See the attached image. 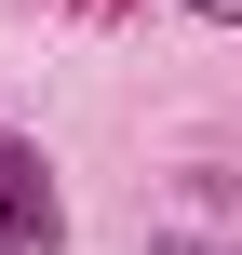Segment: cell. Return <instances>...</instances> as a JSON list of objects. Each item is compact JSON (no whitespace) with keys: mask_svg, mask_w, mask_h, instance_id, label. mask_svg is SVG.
I'll use <instances>...</instances> for the list:
<instances>
[{"mask_svg":"<svg viewBox=\"0 0 242 255\" xmlns=\"http://www.w3.org/2000/svg\"><path fill=\"white\" fill-rule=\"evenodd\" d=\"M0 255H67V202H54V161L0 121Z\"/></svg>","mask_w":242,"mask_h":255,"instance_id":"cell-1","label":"cell"},{"mask_svg":"<svg viewBox=\"0 0 242 255\" xmlns=\"http://www.w3.org/2000/svg\"><path fill=\"white\" fill-rule=\"evenodd\" d=\"M148 255H229V242H216V229H175V242H148Z\"/></svg>","mask_w":242,"mask_h":255,"instance_id":"cell-2","label":"cell"},{"mask_svg":"<svg viewBox=\"0 0 242 255\" xmlns=\"http://www.w3.org/2000/svg\"><path fill=\"white\" fill-rule=\"evenodd\" d=\"M189 13H202V27H242V0H189Z\"/></svg>","mask_w":242,"mask_h":255,"instance_id":"cell-3","label":"cell"}]
</instances>
